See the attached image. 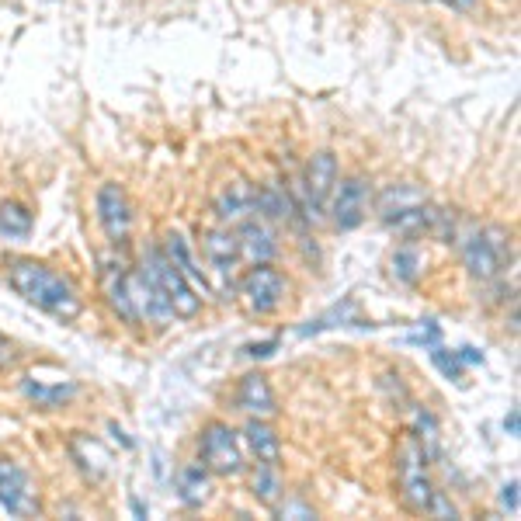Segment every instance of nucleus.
Here are the masks:
<instances>
[{
  "label": "nucleus",
  "instance_id": "nucleus-6",
  "mask_svg": "<svg viewBox=\"0 0 521 521\" xmlns=\"http://www.w3.org/2000/svg\"><path fill=\"white\" fill-rule=\"evenodd\" d=\"M198 462H202L212 476H223V480L240 476L247 469L240 435L226 421L202 424V431H198Z\"/></svg>",
  "mask_w": 521,
  "mask_h": 521
},
{
  "label": "nucleus",
  "instance_id": "nucleus-3",
  "mask_svg": "<svg viewBox=\"0 0 521 521\" xmlns=\"http://www.w3.org/2000/svg\"><path fill=\"white\" fill-rule=\"evenodd\" d=\"M396 490L400 501L414 515H428L435 501V483L428 476V452L414 435H407L396 449Z\"/></svg>",
  "mask_w": 521,
  "mask_h": 521
},
{
  "label": "nucleus",
  "instance_id": "nucleus-11",
  "mask_svg": "<svg viewBox=\"0 0 521 521\" xmlns=\"http://www.w3.org/2000/svg\"><path fill=\"white\" fill-rule=\"evenodd\" d=\"M129 292H132V306L139 313V324H153V327H171L174 320V306L171 299L164 296L157 282L146 275L143 268L139 271H129Z\"/></svg>",
  "mask_w": 521,
  "mask_h": 521
},
{
  "label": "nucleus",
  "instance_id": "nucleus-25",
  "mask_svg": "<svg viewBox=\"0 0 521 521\" xmlns=\"http://www.w3.org/2000/svg\"><path fill=\"white\" fill-rule=\"evenodd\" d=\"M390 264H393V278L396 282H403V285H414L417 278H421V271H424V258H421V251H417L414 244H403L400 251L390 258Z\"/></svg>",
  "mask_w": 521,
  "mask_h": 521
},
{
  "label": "nucleus",
  "instance_id": "nucleus-12",
  "mask_svg": "<svg viewBox=\"0 0 521 521\" xmlns=\"http://www.w3.org/2000/svg\"><path fill=\"white\" fill-rule=\"evenodd\" d=\"M101 296H105L108 310L115 313V320L126 327H139V313L132 306V292H129V268L126 264L105 261L101 264Z\"/></svg>",
  "mask_w": 521,
  "mask_h": 521
},
{
  "label": "nucleus",
  "instance_id": "nucleus-19",
  "mask_svg": "<svg viewBox=\"0 0 521 521\" xmlns=\"http://www.w3.org/2000/svg\"><path fill=\"white\" fill-rule=\"evenodd\" d=\"M21 393H25V400L35 403V407L60 410L77 396V383H70V379H60V383H42V379L25 376L21 379Z\"/></svg>",
  "mask_w": 521,
  "mask_h": 521
},
{
  "label": "nucleus",
  "instance_id": "nucleus-23",
  "mask_svg": "<svg viewBox=\"0 0 521 521\" xmlns=\"http://www.w3.org/2000/svg\"><path fill=\"white\" fill-rule=\"evenodd\" d=\"M251 494L258 497V504H264V508H275V504L282 501L285 483H282V476H278V466L258 462V466L251 469Z\"/></svg>",
  "mask_w": 521,
  "mask_h": 521
},
{
  "label": "nucleus",
  "instance_id": "nucleus-28",
  "mask_svg": "<svg viewBox=\"0 0 521 521\" xmlns=\"http://www.w3.org/2000/svg\"><path fill=\"white\" fill-rule=\"evenodd\" d=\"M501 504L508 508V515H518V480H508L501 487Z\"/></svg>",
  "mask_w": 521,
  "mask_h": 521
},
{
  "label": "nucleus",
  "instance_id": "nucleus-5",
  "mask_svg": "<svg viewBox=\"0 0 521 521\" xmlns=\"http://www.w3.org/2000/svg\"><path fill=\"white\" fill-rule=\"evenodd\" d=\"M139 268L146 271V275L153 278V282L164 289V296L171 299L174 306V317L178 320H195L198 313H202V296H198V289L192 282H188V275L178 268L171 258H167L164 247L150 244L143 251V258H139Z\"/></svg>",
  "mask_w": 521,
  "mask_h": 521
},
{
  "label": "nucleus",
  "instance_id": "nucleus-9",
  "mask_svg": "<svg viewBox=\"0 0 521 521\" xmlns=\"http://www.w3.org/2000/svg\"><path fill=\"white\" fill-rule=\"evenodd\" d=\"M94 205H98V223L101 230H105L108 244L126 247L132 240V226H136L126 188L115 185V181H105V185L98 188V195H94Z\"/></svg>",
  "mask_w": 521,
  "mask_h": 521
},
{
  "label": "nucleus",
  "instance_id": "nucleus-24",
  "mask_svg": "<svg viewBox=\"0 0 521 521\" xmlns=\"http://www.w3.org/2000/svg\"><path fill=\"white\" fill-rule=\"evenodd\" d=\"M421 202H428V195H424L417 185H390L379 192L376 212H379V219H390L396 212L410 209V205H421Z\"/></svg>",
  "mask_w": 521,
  "mask_h": 521
},
{
  "label": "nucleus",
  "instance_id": "nucleus-7",
  "mask_svg": "<svg viewBox=\"0 0 521 521\" xmlns=\"http://www.w3.org/2000/svg\"><path fill=\"white\" fill-rule=\"evenodd\" d=\"M369 205H372V192H369V181L362 174H348V178H337L334 181V192H330L327 202V216L330 226L337 233H351L365 223L369 216Z\"/></svg>",
  "mask_w": 521,
  "mask_h": 521
},
{
  "label": "nucleus",
  "instance_id": "nucleus-4",
  "mask_svg": "<svg viewBox=\"0 0 521 521\" xmlns=\"http://www.w3.org/2000/svg\"><path fill=\"white\" fill-rule=\"evenodd\" d=\"M462 264L469 278L480 285H490L508 271L511 264V237L504 226H480L462 240Z\"/></svg>",
  "mask_w": 521,
  "mask_h": 521
},
{
  "label": "nucleus",
  "instance_id": "nucleus-10",
  "mask_svg": "<svg viewBox=\"0 0 521 521\" xmlns=\"http://www.w3.org/2000/svg\"><path fill=\"white\" fill-rule=\"evenodd\" d=\"M0 508L14 518H32L42 511L39 490H35L32 476L7 456H0Z\"/></svg>",
  "mask_w": 521,
  "mask_h": 521
},
{
  "label": "nucleus",
  "instance_id": "nucleus-14",
  "mask_svg": "<svg viewBox=\"0 0 521 521\" xmlns=\"http://www.w3.org/2000/svg\"><path fill=\"white\" fill-rule=\"evenodd\" d=\"M198 247H202L205 261L212 264L216 271H223V275H230L233 268L240 264V240H237V226H212V230H202V240H198Z\"/></svg>",
  "mask_w": 521,
  "mask_h": 521
},
{
  "label": "nucleus",
  "instance_id": "nucleus-13",
  "mask_svg": "<svg viewBox=\"0 0 521 521\" xmlns=\"http://www.w3.org/2000/svg\"><path fill=\"white\" fill-rule=\"evenodd\" d=\"M212 212H216V219L223 226H240L247 219H254L258 216V185H251V181L226 185L216 195V202H212Z\"/></svg>",
  "mask_w": 521,
  "mask_h": 521
},
{
  "label": "nucleus",
  "instance_id": "nucleus-33",
  "mask_svg": "<svg viewBox=\"0 0 521 521\" xmlns=\"http://www.w3.org/2000/svg\"><path fill=\"white\" fill-rule=\"evenodd\" d=\"M504 428H508V435H511V438H518V410H511L508 421H504Z\"/></svg>",
  "mask_w": 521,
  "mask_h": 521
},
{
  "label": "nucleus",
  "instance_id": "nucleus-8",
  "mask_svg": "<svg viewBox=\"0 0 521 521\" xmlns=\"http://www.w3.org/2000/svg\"><path fill=\"white\" fill-rule=\"evenodd\" d=\"M240 299H244L247 313L254 317H271L278 306L285 303V292H289V278L282 275L271 264H251L240 278Z\"/></svg>",
  "mask_w": 521,
  "mask_h": 521
},
{
  "label": "nucleus",
  "instance_id": "nucleus-20",
  "mask_svg": "<svg viewBox=\"0 0 521 521\" xmlns=\"http://www.w3.org/2000/svg\"><path fill=\"white\" fill-rule=\"evenodd\" d=\"M32 212H28V205L14 202V198H7V202H0V244H25L28 237H32Z\"/></svg>",
  "mask_w": 521,
  "mask_h": 521
},
{
  "label": "nucleus",
  "instance_id": "nucleus-29",
  "mask_svg": "<svg viewBox=\"0 0 521 521\" xmlns=\"http://www.w3.org/2000/svg\"><path fill=\"white\" fill-rule=\"evenodd\" d=\"M11 365H18V351L7 337H0V369H11Z\"/></svg>",
  "mask_w": 521,
  "mask_h": 521
},
{
  "label": "nucleus",
  "instance_id": "nucleus-17",
  "mask_svg": "<svg viewBox=\"0 0 521 521\" xmlns=\"http://www.w3.org/2000/svg\"><path fill=\"white\" fill-rule=\"evenodd\" d=\"M237 407L251 417H275L278 414V400H275V390H271L268 376L264 372H247L237 386Z\"/></svg>",
  "mask_w": 521,
  "mask_h": 521
},
{
  "label": "nucleus",
  "instance_id": "nucleus-31",
  "mask_svg": "<svg viewBox=\"0 0 521 521\" xmlns=\"http://www.w3.org/2000/svg\"><path fill=\"white\" fill-rule=\"evenodd\" d=\"M438 4L452 7V11H459V14H469V11H476V4H480V0H438Z\"/></svg>",
  "mask_w": 521,
  "mask_h": 521
},
{
  "label": "nucleus",
  "instance_id": "nucleus-32",
  "mask_svg": "<svg viewBox=\"0 0 521 521\" xmlns=\"http://www.w3.org/2000/svg\"><path fill=\"white\" fill-rule=\"evenodd\" d=\"M459 358L462 365H483V355L476 348H459Z\"/></svg>",
  "mask_w": 521,
  "mask_h": 521
},
{
  "label": "nucleus",
  "instance_id": "nucleus-27",
  "mask_svg": "<svg viewBox=\"0 0 521 521\" xmlns=\"http://www.w3.org/2000/svg\"><path fill=\"white\" fill-rule=\"evenodd\" d=\"M275 515H278V518L306 521V518H317V511H313L306 501H296V497H292V501H278V504H275Z\"/></svg>",
  "mask_w": 521,
  "mask_h": 521
},
{
  "label": "nucleus",
  "instance_id": "nucleus-22",
  "mask_svg": "<svg viewBox=\"0 0 521 521\" xmlns=\"http://www.w3.org/2000/svg\"><path fill=\"white\" fill-rule=\"evenodd\" d=\"M258 216L264 223H292L296 216V202L292 192L282 185H258Z\"/></svg>",
  "mask_w": 521,
  "mask_h": 521
},
{
  "label": "nucleus",
  "instance_id": "nucleus-21",
  "mask_svg": "<svg viewBox=\"0 0 521 521\" xmlns=\"http://www.w3.org/2000/svg\"><path fill=\"white\" fill-rule=\"evenodd\" d=\"M244 438L254 456H258V462H271V466L282 462V438H278V431L271 428L264 417H251V421H247Z\"/></svg>",
  "mask_w": 521,
  "mask_h": 521
},
{
  "label": "nucleus",
  "instance_id": "nucleus-1",
  "mask_svg": "<svg viewBox=\"0 0 521 521\" xmlns=\"http://www.w3.org/2000/svg\"><path fill=\"white\" fill-rule=\"evenodd\" d=\"M7 285H11L28 306L63 320V324H70V320H77L80 313H84V299H80L77 285L66 275H60L56 268H49V264L35 258H18L7 264Z\"/></svg>",
  "mask_w": 521,
  "mask_h": 521
},
{
  "label": "nucleus",
  "instance_id": "nucleus-2",
  "mask_svg": "<svg viewBox=\"0 0 521 521\" xmlns=\"http://www.w3.org/2000/svg\"><path fill=\"white\" fill-rule=\"evenodd\" d=\"M337 178H341V171H337V157L330 150H320L306 160L303 178H299V185H292V202H296V212L306 226H320L327 219V202Z\"/></svg>",
  "mask_w": 521,
  "mask_h": 521
},
{
  "label": "nucleus",
  "instance_id": "nucleus-30",
  "mask_svg": "<svg viewBox=\"0 0 521 521\" xmlns=\"http://www.w3.org/2000/svg\"><path fill=\"white\" fill-rule=\"evenodd\" d=\"M275 348H278V341H261V344H247V355L251 358H268V355H275Z\"/></svg>",
  "mask_w": 521,
  "mask_h": 521
},
{
  "label": "nucleus",
  "instance_id": "nucleus-18",
  "mask_svg": "<svg viewBox=\"0 0 521 521\" xmlns=\"http://www.w3.org/2000/svg\"><path fill=\"white\" fill-rule=\"evenodd\" d=\"M174 490H178L185 508H205V504L212 501V473L202 462H185V466L178 469Z\"/></svg>",
  "mask_w": 521,
  "mask_h": 521
},
{
  "label": "nucleus",
  "instance_id": "nucleus-15",
  "mask_svg": "<svg viewBox=\"0 0 521 521\" xmlns=\"http://www.w3.org/2000/svg\"><path fill=\"white\" fill-rule=\"evenodd\" d=\"M237 240H240V261L247 264H271V258L278 254L275 230H271V223H264L261 216L240 223Z\"/></svg>",
  "mask_w": 521,
  "mask_h": 521
},
{
  "label": "nucleus",
  "instance_id": "nucleus-16",
  "mask_svg": "<svg viewBox=\"0 0 521 521\" xmlns=\"http://www.w3.org/2000/svg\"><path fill=\"white\" fill-rule=\"evenodd\" d=\"M66 452H70L73 466L80 469V476L91 483H101L108 476V469H112V456H108V449L91 435H73L70 442H66Z\"/></svg>",
  "mask_w": 521,
  "mask_h": 521
},
{
  "label": "nucleus",
  "instance_id": "nucleus-26",
  "mask_svg": "<svg viewBox=\"0 0 521 521\" xmlns=\"http://www.w3.org/2000/svg\"><path fill=\"white\" fill-rule=\"evenodd\" d=\"M431 362H435V369L442 372L445 379H462V372H466L459 351H449L442 348V344H431Z\"/></svg>",
  "mask_w": 521,
  "mask_h": 521
}]
</instances>
